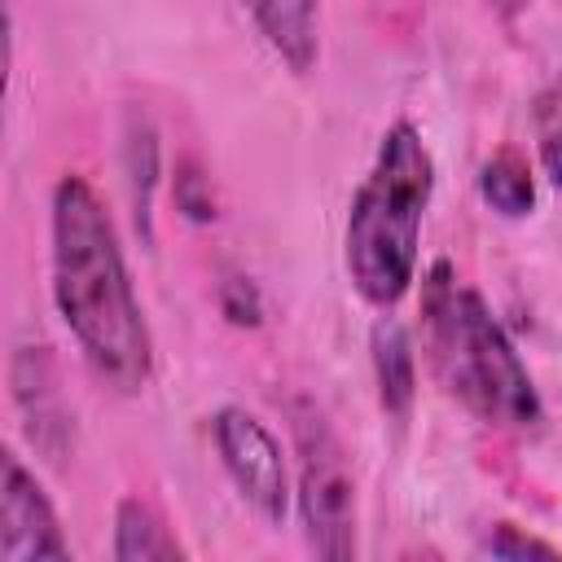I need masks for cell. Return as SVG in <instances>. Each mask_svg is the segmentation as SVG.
<instances>
[{
	"label": "cell",
	"instance_id": "6da1fadb",
	"mask_svg": "<svg viewBox=\"0 0 562 562\" xmlns=\"http://www.w3.org/2000/svg\"><path fill=\"white\" fill-rule=\"evenodd\" d=\"M53 303L105 386L132 395L149 382L154 338L140 316L114 220L97 189L75 171L53 189Z\"/></svg>",
	"mask_w": 562,
	"mask_h": 562
},
{
	"label": "cell",
	"instance_id": "7a4b0ae2",
	"mask_svg": "<svg viewBox=\"0 0 562 562\" xmlns=\"http://www.w3.org/2000/svg\"><path fill=\"white\" fill-rule=\"evenodd\" d=\"M422 325L430 369L465 413L496 430H536L544 422V404L505 325L479 290L457 285L448 259H435L422 281Z\"/></svg>",
	"mask_w": 562,
	"mask_h": 562
},
{
	"label": "cell",
	"instance_id": "3957f363",
	"mask_svg": "<svg viewBox=\"0 0 562 562\" xmlns=\"http://www.w3.org/2000/svg\"><path fill=\"white\" fill-rule=\"evenodd\" d=\"M430 193V149L408 119H395L347 211V277L364 303L395 307L417 281V241Z\"/></svg>",
	"mask_w": 562,
	"mask_h": 562
},
{
	"label": "cell",
	"instance_id": "277c9868",
	"mask_svg": "<svg viewBox=\"0 0 562 562\" xmlns=\"http://www.w3.org/2000/svg\"><path fill=\"white\" fill-rule=\"evenodd\" d=\"M299 448V518L307 549L325 562L356 558V479L347 452L312 400L290 404Z\"/></svg>",
	"mask_w": 562,
	"mask_h": 562
},
{
	"label": "cell",
	"instance_id": "5b68a950",
	"mask_svg": "<svg viewBox=\"0 0 562 562\" xmlns=\"http://www.w3.org/2000/svg\"><path fill=\"white\" fill-rule=\"evenodd\" d=\"M211 435H215L220 461H224L233 487L241 492V501L263 522H281L285 505H290V474H285V457H281V443L272 439V430L255 413L224 404L211 417Z\"/></svg>",
	"mask_w": 562,
	"mask_h": 562
},
{
	"label": "cell",
	"instance_id": "8992f818",
	"mask_svg": "<svg viewBox=\"0 0 562 562\" xmlns=\"http://www.w3.org/2000/svg\"><path fill=\"white\" fill-rule=\"evenodd\" d=\"M0 558L4 562L70 558L53 501L13 452L0 457Z\"/></svg>",
	"mask_w": 562,
	"mask_h": 562
},
{
	"label": "cell",
	"instance_id": "52a82bcc",
	"mask_svg": "<svg viewBox=\"0 0 562 562\" xmlns=\"http://www.w3.org/2000/svg\"><path fill=\"white\" fill-rule=\"evenodd\" d=\"M9 386H13V404L22 413L26 439L48 461H61L75 443V417L61 408L57 369H53L48 347H18V356L9 364Z\"/></svg>",
	"mask_w": 562,
	"mask_h": 562
},
{
	"label": "cell",
	"instance_id": "ba28073f",
	"mask_svg": "<svg viewBox=\"0 0 562 562\" xmlns=\"http://www.w3.org/2000/svg\"><path fill=\"white\" fill-rule=\"evenodd\" d=\"M369 360H373V382H378V404L391 422H408L413 400H417V360H413V338L395 316H378L369 329Z\"/></svg>",
	"mask_w": 562,
	"mask_h": 562
},
{
	"label": "cell",
	"instance_id": "9c48e42d",
	"mask_svg": "<svg viewBox=\"0 0 562 562\" xmlns=\"http://www.w3.org/2000/svg\"><path fill=\"white\" fill-rule=\"evenodd\" d=\"M316 4L321 0H246L259 35L294 75L316 66Z\"/></svg>",
	"mask_w": 562,
	"mask_h": 562
},
{
	"label": "cell",
	"instance_id": "30bf717a",
	"mask_svg": "<svg viewBox=\"0 0 562 562\" xmlns=\"http://www.w3.org/2000/svg\"><path fill=\"white\" fill-rule=\"evenodd\" d=\"M110 553H114V562H176V558H184L180 540L167 531V522L140 496L119 501Z\"/></svg>",
	"mask_w": 562,
	"mask_h": 562
},
{
	"label": "cell",
	"instance_id": "8fae6325",
	"mask_svg": "<svg viewBox=\"0 0 562 562\" xmlns=\"http://www.w3.org/2000/svg\"><path fill=\"white\" fill-rule=\"evenodd\" d=\"M123 162H127V189H132V211L136 228L145 241H154V184H158V132L149 114L132 110L127 114V136H123Z\"/></svg>",
	"mask_w": 562,
	"mask_h": 562
},
{
	"label": "cell",
	"instance_id": "7c38bea8",
	"mask_svg": "<svg viewBox=\"0 0 562 562\" xmlns=\"http://www.w3.org/2000/svg\"><path fill=\"white\" fill-rule=\"evenodd\" d=\"M479 193H483V202H487L496 215H505V220L531 215V206H536V180H531L527 158H522L518 149L492 154V158L483 162V171H479Z\"/></svg>",
	"mask_w": 562,
	"mask_h": 562
},
{
	"label": "cell",
	"instance_id": "4fadbf2b",
	"mask_svg": "<svg viewBox=\"0 0 562 562\" xmlns=\"http://www.w3.org/2000/svg\"><path fill=\"white\" fill-rule=\"evenodd\" d=\"M171 198H176V211H180L189 224H211V220L220 215V211H215V193H211V176L198 167V158H180V162H176Z\"/></svg>",
	"mask_w": 562,
	"mask_h": 562
},
{
	"label": "cell",
	"instance_id": "5bb4252c",
	"mask_svg": "<svg viewBox=\"0 0 562 562\" xmlns=\"http://www.w3.org/2000/svg\"><path fill=\"white\" fill-rule=\"evenodd\" d=\"M479 553H487V558H496V562H527V558L553 562V558H562L558 544H549V540H540V536H527V531H518L514 522H492L487 536L479 540Z\"/></svg>",
	"mask_w": 562,
	"mask_h": 562
},
{
	"label": "cell",
	"instance_id": "9a60e30c",
	"mask_svg": "<svg viewBox=\"0 0 562 562\" xmlns=\"http://www.w3.org/2000/svg\"><path fill=\"white\" fill-rule=\"evenodd\" d=\"M215 303H220V316L237 329H259L263 325V294L246 272H228L215 290Z\"/></svg>",
	"mask_w": 562,
	"mask_h": 562
},
{
	"label": "cell",
	"instance_id": "2e32d148",
	"mask_svg": "<svg viewBox=\"0 0 562 562\" xmlns=\"http://www.w3.org/2000/svg\"><path fill=\"white\" fill-rule=\"evenodd\" d=\"M540 167H544L549 184L562 189V119H558V127H549L544 140H540Z\"/></svg>",
	"mask_w": 562,
	"mask_h": 562
},
{
	"label": "cell",
	"instance_id": "e0dca14e",
	"mask_svg": "<svg viewBox=\"0 0 562 562\" xmlns=\"http://www.w3.org/2000/svg\"><path fill=\"white\" fill-rule=\"evenodd\" d=\"M492 4H496V9H501V13H514V9H518V4H522V0H492Z\"/></svg>",
	"mask_w": 562,
	"mask_h": 562
}]
</instances>
